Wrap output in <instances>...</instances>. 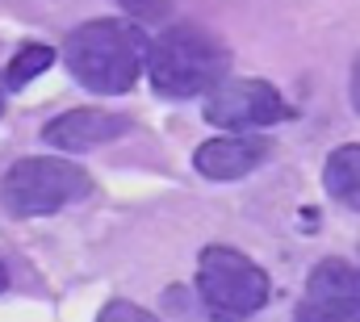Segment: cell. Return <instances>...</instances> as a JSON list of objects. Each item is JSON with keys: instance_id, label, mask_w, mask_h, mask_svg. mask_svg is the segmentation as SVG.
I'll use <instances>...</instances> for the list:
<instances>
[{"instance_id": "obj_1", "label": "cell", "mask_w": 360, "mask_h": 322, "mask_svg": "<svg viewBox=\"0 0 360 322\" xmlns=\"http://www.w3.org/2000/svg\"><path fill=\"white\" fill-rule=\"evenodd\" d=\"M147 55H151V42L130 21H113V17L84 21L63 42L68 72L96 96L130 92L147 67Z\"/></svg>"}, {"instance_id": "obj_2", "label": "cell", "mask_w": 360, "mask_h": 322, "mask_svg": "<svg viewBox=\"0 0 360 322\" xmlns=\"http://www.w3.org/2000/svg\"><path fill=\"white\" fill-rule=\"evenodd\" d=\"M226 67H231L226 46L197 25H176V30L160 34L147 55V80L164 96L214 92L226 80Z\"/></svg>"}, {"instance_id": "obj_3", "label": "cell", "mask_w": 360, "mask_h": 322, "mask_svg": "<svg viewBox=\"0 0 360 322\" xmlns=\"http://www.w3.org/2000/svg\"><path fill=\"white\" fill-rule=\"evenodd\" d=\"M197 293L205 310L222 322L252 318L269 302V272L235 247L210 243L197 255Z\"/></svg>"}, {"instance_id": "obj_4", "label": "cell", "mask_w": 360, "mask_h": 322, "mask_svg": "<svg viewBox=\"0 0 360 322\" xmlns=\"http://www.w3.org/2000/svg\"><path fill=\"white\" fill-rule=\"evenodd\" d=\"M84 193H89V172L80 163L55 160V155L17 160L4 172V184H0V201L13 218L59 214L63 205H72Z\"/></svg>"}, {"instance_id": "obj_5", "label": "cell", "mask_w": 360, "mask_h": 322, "mask_svg": "<svg viewBox=\"0 0 360 322\" xmlns=\"http://www.w3.org/2000/svg\"><path fill=\"white\" fill-rule=\"evenodd\" d=\"M293 117L289 101L264 80H222L205 96V122L231 134H252Z\"/></svg>"}, {"instance_id": "obj_6", "label": "cell", "mask_w": 360, "mask_h": 322, "mask_svg": "<svg viewBox=\"0 0 360 322\" xmlns=\"http://www.w3.org/2000/svg\"><path fill=\"white\" fill-rule=\"evenodd\" d=\"M297 318L306 322H360V268L348 259H323L310 268Z\"/></svg>"}, {"instance_id": "obj_7", "label": "cell", "mask_w": 360, "mask_h": 322, "mask_svg": "<svg viewBox=\"0 0 360 322\" xmlns=\"http://www.w3.org/2000/svg\"><path fill=\"white\" fill-rule=\"evenodd\" d=\"M130 130V122L122 113H109V109H68L59 113L55 122H46L42 139L59 151H92V147H105L113 139H122Z\"/></svg>"}, {"instance_id": "obj_8", "label": "cell", "mask_w": 360, "mask_h": 322, "mask_svg": "<svg viewBox=\"0 0 360 322\" xmlns=\"http://www.w3.org/2000/svg\"><path fill=\"white\" fill-rule=\"evenodd\" d=\"M269 160V139L260 134H218L193 151V167L205 180H239Z\"/></svg>"}, {"instance_id": "obj_9", "label": "cell", "mask_w": 360, "mask_h": 322, "mask_svg": "<svg viewBox=\"0 0 360 322\" xmlns=\"http://www.w3.org/2000/svg\"><path fill=\"white\" fill-rule=\"evenodd\" d=\"M323 188H327L340 205H348V210L360 214V147L356 143L335 147V151L327 155V163H323Z\"/></svg>"}, {"instance_id": "obj_10", "label": "cell", "mask_w": 360, "mask_h": 322, "mask_svg": "<svg viewBox=\"0 0 360 322\" xmlns=\"http://www.w3.org/2000/svg\"><path fill=\"white\" fill-rule=\"evenodd\" d=\"M51 63H55V51H51V46L25 42V46L8 59V67H4V88H25L30 80H38Z\"/></svg>"}, {"instance_id": "obj_11", "label": "cell", "mask_w": 360, "mask_h": 322, "mask_svg": "<svg viewBox=\"0 0 360 322\" xmlns=\"http://www.w3.org/2000/svg\"><path fill=\"white\" fill-rule=\"evenodd\" d=\"M96 322H160V318L147 314V310L134 306V302H109V306L96 314Z\"/></svg>"}, {"instance_id": "obj_12", "label": "cell", "mask_w": 360, "mask_h": 322, "mask_svg": "<svg viewBox=\"0 0 360 322\" xmlns=\"http://www.w3.org/2000/svg\"><path fill=\"white\" fill-rule=\"evenodd\" d=\"M122 8H130V13L143 17V21H160V17H168L172 0H122Z\"/></svg>"}, {"instance_id": "obj_13", "label": "cell", "mask_w": 360, "mask_h": 322, "mask_svg": "<svg viewBox=\"0 0 360 322\" xmlns=\"http://www.w3.org/2000/svg\"><path fill=\"white\" fill-rule=\"evenodd\" d=\"M348 96H352V109L360 113V55H356V63H352V80H348Z\"/></svg>"}, {"instance_id": "obj_14", "label": "cell", "mask_w": 360, "mask_h": 322, "mask_svg": "<svg viewBox=\"0 0 360 322\" xmlns=\"http://www.w3.org/2000/svg\"><path fill=\"white\" fill-rule=\"evenodd\" d=\"M4 285H8V276H4V268H0V293H4Z\"/></svg>"}, {"instance_id": "obj_15", "label": "cell", "mask_w": 360, "mask_h": 322, "mask_svg": "<svg viewBox=\"0 0 360 322\" xmlns=\"http://www.w3.org/2000/svg\"><path fill=\"white\" fill-rule=\"evenodd\" d=\"M297 322H306V318H297Z\"/></svg>"}, {"instance_id": "obj_16", "label": "cell", "mask_w": 360, "mask_h": 322, "mask_svg": "<svg viewBox=\"0 0 360 322\" xmlns=\"http://www.w3.org/2000/svg\"><path fill=\"white\" fill-rule=\"evenodd\" d=\"M0 109H4V105H0Z\"/></svg>"}]
</instances>
